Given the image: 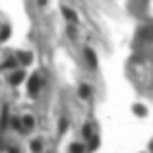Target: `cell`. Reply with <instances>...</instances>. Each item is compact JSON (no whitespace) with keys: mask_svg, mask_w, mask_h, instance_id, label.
I'll return each mask as SVG.
<instances>
[{"mask_svg":"<svg viewBox=\"0 0 153 153\" xmlns=\"http://www.w3.org/2000/svg\"><path fill=\"white\" fill-rule=\"evenodd\" d=\"M27 89H29L31 95H37L39 93V89H41V78H39V74H33V76H31Z\"/></svg>","mask_w":153,"mask_h":153,"instance_id":"6da1fadb","label":"cell"},{"mask_svg":"<svg viewBox=\"0 0 153 153\" xmlns=\"http://www.w3.org/2000/svg\"><path fill=\"white\" fill-rule=\"evenodd\" d=\"M138 37L142 39V41H153V25H146L140 29Z\"/></svg>","mask_w":153,"mask_h":153,"instance_id":"7a4b0ae2","label":"cell"},{"mask_svg":"<svg viewBox=\"0 0 153 153\" xmlns=\"http://www.w3.org/2000/svg\"><path fill=\"white\" fill-rule=\"evenodd\" d=\"M83 54H85V58H87V64H89V66H97V56H95V52L91 51V49H85L83 51Z\"/></svg>","mask_w":153,"mask_h":153,"instance_id":"3957f363","label":"cell"},{"mask_svg":"<svg viewBox=\"0 0 153 153\" xmlns=\"http://www.w3.org/2000/svg\"><path fill=\"white\" fill-rule=\"evenodd\" d=\"M23 78H25V74H23L22 70H19V72H14V74L10 76V83H12V85H18V83L23 82Z\"/></svg>","mask_w":153,"mask_h":153,"instance_id":"277c9868","label":"cell"},{"mask_svg":"<svg viewBox=\"0 0 153 153\" xmlns=\"http://www.w3.org/2000/svg\"><path fill=\"white\" fill-rule=\"evenodd\" d=\"M62 14H64V18H66L68 22H78V16H76V12L70 10V8H62Z\"/></svg>","mask_w":153,"mask_h":153,"instance_id":"5b68a950","label":"cell"},{"mask_svg":"<svg viewBox=\"0 0 153 153\" xmlns=\"http://www.w3.org/2000/svg\"><path fill=\"white\" fill-rule=\"evenodd\" d=\"M18 58H19L22 64H29L31 60H33V56H31L29 52H18Z\"/></svg>","mask_w":153,"mask_h":153,"instance_id":"8992f818","label":"cell"},{"mask_svg":"<svg viewBox=\"0 0 153 153\" xmlns=\"http://www.w3.org/2000/svg\"><path fill=\"white\" fill-rule=\"evenodd\" d=\"M91 95V87L87 85V83H83L82 87H79V97H83V99H87Z\"/></svg>","mask_w":153,"mask_h":153,"instance_id":"52a82bcc","label":"cell"},{"mask_svg":"<svg viewBox=\"0 0 153 153\" xmlns=\"http://www.w3.org/2000/svg\"><path fill=\"white\" fill-rule=\"evenodd\" d=\"M16 64H18V60H16V58H8L6 62L2 64V68H4V70H8V68H16Z\"/></svg>","mask_w":153,"mask_h":153,"instance_id":"ba28073f","label":"cell"},{"mask_svg":"<svg viewBox=\"0 0 153 153\" xmlns=\"http://www.w3.org/2000/svg\"><path fill=\"white\" fill-rule=\"evenodd\" d=\"M134 112H136V114H140V116H146V108H143V105H136V107H134Z\"/></svg>","mask_w":153,"mask_h":153,"instance_id":"9c48e42d","label":"cell"},{"mask_svg":"<svg viewBox=\"0 0 153 153\" xmlns=\"http://www.w3.org/2000/svg\"><path fill=\"white\" fill-rule=\"evenodd\" d=\"M91 130H93V128H91V124H85V126H83V138L89 140L91 138Z\"/></svg>","mask_w":153,"mask_h":153,"instance_id":"30bf717a","label":"cell"},{"mask_svg":"<svg viewBox=\"0 0 153 153\" xmlns=\"http://www.w3.org/2000/svg\"><path fill=\"white\" fill-rule=\"evenodd\" d=\"M23 122H25V126H27V128H33V126H35L33 116H25V118H23Z\"/></svg>","mask_w":153,"mask_h":153,"instance_id":"8fae6325","label":"cell"},{"mask_svg":"<svg viewBox=\"0 0 153 153\" xmlns=\"http://www.w3.org/2000/svg\"><path fill=\"white\" fill-rule=\"evenodd\" d=\"M70 149H72V151H83L85 147H83L82 143H72V146H70Z\"/></svg>","mask_w":153,"mask_h":153,"instance_id":"7c38bea8","label":"cell"},{"mask_svg":"<svg viewBox=\"0 0 153 153\" xmlns=\"http://www.w3.org/2000/svg\"><path fill=\"white\" fill-rule=\"evenodd\" d=\"M12 122H14V124H12V126H14V128H16V130H22V120H18V118H14V120H12Z\"/></svg>","mask_w":153,"mask_h":153,"instance_id":"4fadbf2b","label":"cell"},{"mask_svg":"<svg viewBox=\"0 0 153 153\" xmlns=\"http://www.w3.org/2000/svg\"><path fill=\"white\" fill-rule=\"evenodd\" d=\"M66 128H68V122H66V120H60V126H58V130H60V132H66Z\"/></svg>","mask_w":153,"mask_h":153,"instance_id":"5bb4252c","label":"cell"},{"mask_svg":"<svg viewBox=\"0 0 153 153\" xmlns=\"http://www.w3.org/2000/svg\"><path fill=\"white\" fill-rule=\"evenodd\" d=\"M8 35H10V27H4V31H2V37H0V39H6Z\"/></svg>","mask_w":153,"mask_h":153,"instance_id":"9a60e30c","label":"cell"},{"mask_svg":"<svg viewBox=\"0 0 153 153\" xmlns=\"http://www.w3.org/2000/svg\"><path fill=\"white\" fill-rule=\"evenodd\" d=\"M31 147H33L35 151H39V149H41V143H39V142H33V143H31Z\"/></svg>","mask_w":153,"mask_h":153,"instance_id":"2e32d148","label":"cell"}]
</instances>
